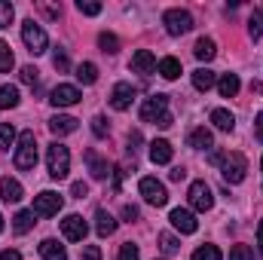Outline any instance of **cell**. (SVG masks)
I'll return each mask as SVG.
<instances>
[{"label": "cell", "instance_id": "cell-39", "mask_svg": "<svg viewBox=\"0 0 263 260\" xmlns=\"http://www.w3.org/2000/svg\"><path fill=\"white\" fill-rule=\"evenodd\" d=\"M37 80H40V70L37 67H22V83H28V86H37Z\"/></svg>", "mask_w": 263, "mask_h": 260}, {"label": "cell", "instance_id": "cell-2", "mask_svg": "<svg viewBox=\"0 0 263 260\" xmlns=\"http://www.w3.org/2000/svg\"><path fill=\"white\" fill-rule=\"evenodd\" d=\"M46 165H49V175L55 178V181H62L67 178V172H70V150H67L65 144H49V150H46Z\"/></svg>", "mask_w": 263, "mask_h": 260}, {"label": "cell", "instance_id": "cell-47", "mask_svg": "<svg viewBox=\"0 0 263 260\" xmlns=\"http://www.w3.org/2000/svg\"><path fill=\"white\" fill-rule=\"evenodd\" d=\"M0 260H22V254L12 251V248H6V251H0Z\"/></svg>", "mask_w": 263, "mask_h": 260}, {"label": "cell", "instance_id": "cell-31", "mask_svg": "<svg viewBox=\"0 0 263 260\" xmlns=\"http://www.w3.org/2000/svg\"><path fill=\"white\" fill-rule=\"evenodd\" d=\"M98 46H101V52H120V40L114 37V34H98Z\"/></svg>", "mask_w": 263, "mask_h": 260}, {"label": "cell", "instance_id": "cell-45", "mask_svg": "<svg viewBox=\"0 0 263 260\" xmlns=\"http://www.w3.org/2000/svg\"><path fill=\"white\" fill-rule=\"evenodd\" d=\"M168 178H172V181H184V178H187V169H181V165H178V169H172V172H168Z\"/></svg>", "mask_w": 263, "mask_h": 260}, {"label": "cell", "instance_id": "cell-1", "mask_svg": "<svg viewBox=\"0 0 263 260\" xmlns=\"http://www.w3.org/2000/svg\"><path fill=\"white\" fill-rule=\"evenodd\" d=\"M12 162H15L18 172H31L37 165V138H34V132H22L18 135V147H15Z\"/></svg>", "mask_w": 263, "mask_h": 260}, {"label": "cell", "instance_id": "cell-8", "mask_svg": "<svg viewBox=\"0 0 263 260\" xmlns=\"http://www.w3.org/2000/svg\"><path fill=\"white\" fill-rule=\"evenodd\" d=\"M138 190H141V196L150 202V205H165L168 202V193H165V184L162 181H156V178H141V184H138Z\"/></svg>", "mask_w": 263, "mask_h": 260}, {"label": "cell", "instance_id": "cell-11", "mask_svg": "<svg viewBox=\"0 0 263 260\" xmlns=\"http://www.w3.org/2000/svg\"><path fill=\"white\" fill-rule=\"evenodd\" d=\"M168 220H172V227L181 230L184 236H190V233H196L199 230V224H196V217H193L190 208H175V211L168 214Z\"/></svg>", "mask_w": 263, "mask_h": 260}, {"label": "cell", "instance_id": "cell-25", "mask_svg": "<svg viewBox=\"0 0 263 260\" xmlns=\"http://www.w3.org/2000/svg\"><path fill=\"white\" fill-rule=\"evenodd\" d=\"M211 123H214L220 132H233V126H236L233 114H230V110H223V107H214V110H211Z\"/></svg>", "mask_w": 263, "mask_h": 260}, {"label": "cell", "instance_id": "cell-50", "mask_svg": "<svg viewBox=\"0 0 263 260\" xmlns=\"http://www.w3.org/2000/svg\"><path fill=\"white\" fill-rule=\"evenodd\" d=\"M0 233H3V217H0Z\"/></svg>", "mask_w": 263, "mask_h": 260}, {"label": "cell", "instance_id": "cell-26", "mask_svg": "<svg viewBox=\"0 0 263 260\" xmlns=\"http://www.w3.org/2000/svg\"><path fill=\"white\" fill-rule=\"evenodd\" d=\"M156 70H159V77H165V80H178L181 77V62L178 59H162L159 65H156Z\"/></svg>", "mask_w": 263, "mask_h": 260}, {"label": "cell", "instance_id": "cell-29", "mask_svg": "<svg viewBox=\"0 0 263 260\" xmlns=\"http://www.w3.org/2000/svg\"><path fill=\"white\" fill-rule=\"evenodd\" d=\"M77 80H80L83 86H92V83L98 80V67L92 65V62H83V65L77 67Z\"/></svg>", "mask_w": 263, "mask_h": 260}, {"label": "cell", "instance_id": "cell-21", "mask_svg": "<svg viewBox=\"0 0 263 260\" xmlns=\"http://www.w3.org/2000/svg\"><path fill=\"white\" fill-rule=\"evenodd\" d=\"M193 55H196L199 62H211V59L217 55V46H214V40H211V37H202V40H196V46H193Z\"/></svg>", "mask_w": 263, "mask_h": 260}, {"label": "cell", "instance_id": "cell-28", "mask_svg": "<svg viewBox=\"0 0 263 260\" xmlns=\"http://www.w3.org/2000/svg\"><path fill=\"white\" fill-rule=\"evenodd\" d=\"M0 107H3V110L18 107V89H15V86H0Z\"/></svg>", "mask_w": 263, "mask_h": 260}, {"label": "cell", "instance_id": "cell-18", "mask_svg": "<svg viewBox=\"0 0 263 260\" xmlns=\"http://www.w3.org/2000/svg\"><path fill=\"white\" fill-rule=\"evenodd\" d=\"M95 230H98V236H114V233H117V220H114L104 208H98V211H95Z\"/></svg>", "mask_w": 263, "mask_h": 260}, {"label": "cell", "instance_id": "cell-49", "mask_svg": "<svg viewBox=\"0 0 263 260\" xmlns=\"http://www.w3.org/2000/svg\"><path fill=\"white\" fill-rule=\"evenodd\" d=\"M257 245H260V251H263V220H260V227H257Z\"/></svg>", "mask_w": 263, "mask_h": 260}, {"label": "cell", "instance_id": "cell-17", "mask_svg": "<svg viewBox=\"0 0 263 260\" xmlns=\"http://www.w3.org/2000/svg\"><path fill=\"white\" fill-rule=\"evenodd\" d=\"M40 257L43 260H67L65 245H59L55 239H43L40 242Z\"/></svg>", "mask_w": 263, "mask_h": 260}, {"label": "cell", "instance_id": "cell-13", "mask_svg": "<svg viewBox=\"0 0 263 260\" xmlns=\"http://www.w3.org/2000/svg\"><path fill=\"white\" fill-rule=\"evenodd\" d=\"M132 101H135V86L132 83H117L114 92H110V107L114 110H129Z\"/></svg>", "mask_w": 263, "mask_h": 260}, {"label": "cell", "instance_id": "cell-44", "mask_svg": "<svg viewBox=\"0 0 263 260\" xmlns=\"http://www.w3.org/2000/svg\"><path fill=\"white\" fill-rule=\"evenodd\" d=\"M70 193L77 196V199H83V196L89 193V187H86V184H83V181H77V184H73V187H70Z\"/></svg>", "mask_w": 263, "mask_h": 260}, {"label": "cell", "instance_id": "cell-9", "mask_svg": "<svg viewBox=\"0 0 263 260\" xmlns=\"http://www.w3.org/2000/svg\"><path fill=\"white\" fill-rule=\"evenodd\" d=\"M187 196H190V205H193L196 211H208V208L214 205V193H211V187H208L205 181H193Z\"/></svg>", "mask_w": 263, "mask_h": 260}, {"label": "cell", "instance_id": "cell-5", "mask_svg": "<svg viewBox=\"0 0 263 260\" xmlns=\"http://www.w3.org/2000/svg\"><path fill=\"white\" fill-rule=\"evenodd\" d=\"M162 25H165V31H168L172 37H181V34H187V31L193 28V15H190L187 9H168V12L162 15Z\"/></svg>", "mask_w": 263, "mask_h": 260}, {"label": "cell", "instance_id": "cell-6", "mask_svg": "<svg viewBox=\"0 0 263 260\" xmlns=\"http://www.w3.org/2000/svg\"><path fill=\"white\" fill-rule=\"evenodd\" d=\"M162 117H168V98H165V95H150V98H144V104H141V120L159 126Z\"/></svg>", "mask_w": 263, "mask_h": 260}, {"label": "cell", "instance_id": "cell-10", "mask_svg": "<svg viewBox=\"0 0 263 260\" xmlns=\"http://www.w3.org/2000/svg\"><path fill=\"white\" fill-rule=\"evenodd\" d=\"M62 233H65V239H70V242H83L86 233H89V227H86V220L80 214H67L65 220H62Z\"/></svg>", "mask_w": 263, "mask_h": 260}, {"label": "cell", "instance_id": "cell-48", "mask_svg": "<svg viewBox=\"0 0 263 260\" xmlns=\"http://www.w3.org/2000/svg\"><path fill=\"white\" fill-rule=\"evenodd\" d=\"M254 129H257V141L263 144V110L257 114V123H254Z\"/></svg>", "mask_w": 263, "mask_h": 260}, {"label": "cell", "instance_id": "cell-33", "mask_svg": "<svg viewBox=\"0 0 263 260\" xmlns=\"http://www.w3.org/2000/svg\"><path fill=\"white\" fill-rule=\"evenodd\" d=\"M159 248H162L165 254H175L181 245H178V239H175L172 233H159Z\"/></svg>", "mask_w": 263, "mask_h": 260}, {"label": "cell", "instance_id": "cell-35", "mask_svg": "<svg viewBox=\"0 0 263 260\" xmlns=\"http://www.w3.org/2000/svg\"><path fill=\"white\" fill-rule=\"evenodd\" d=\"M248 34H251V40H260L263 37V15L260 12L251 15V22H248Z\"/></svg>", "mask_w": 263, "mask_h": 260}, {"label": "cell", "instance_id": "cell-46", "mask_svg": "<svg viewBox=\"0 0 263 260\" xmlns=\"http://www.w3.org/2000/svg\"><path fill=\"white\" fill-rule=\"evenodd\" d=\"M123 217H126V220H138V208H135V205H126V208H123Z\"/></svg>", "mask_w": 263, "mask_h": 260}, {"label": "cell", "instance_id": "cell-42", "mask_svg": "<svg viewBox=\"0 0 263 260\" xmlns=\"http://www.w3.org/2000/svg\"><path fill=\"white\" fill-rule=\"evenodd\" d=\"M52 65L59 67V70H67V67H70V62H67V52H65V49H59V52L52 55Z\"/></svg>", "mask_w": 263, "mask_h": 260}, {"label": "cell", "instance_id": "cell-7", "mask_svg": "<svg viewBox=\"0 0 263 260\" xmlns=\"http://www.w3.org/2000/svg\"><path fill=\"white\" fill-rule=\"evenodd\" d=\"M62 202H65V199H62L59 193L43 190L40 196H34V208H31V211H34L37 217H52V214H59V211H62Z\"/></svg>", "mask_w": 263, "mask_h": 260}, {"label": "cell", "instance_id": "cell-30", "mask_svg": "<svg viewBox=\"0 0 263 260\" xmlns=\"http://www.w3.org/2000/svg\"><path fill=\"white\" fill-rule=\"evenodd\" d=\"M12 65H15L12 49H9V43H6V40H0V73H9Z\"/></svg>", "mask_w": 263, "mask_h": 260}, {"label": "cell", "instance_id": "cell-41", "mask_svg": "<svg viewBox=\"0 0 263 260\" xmlns=\"http://www.w3.org/2000/svg\"><path fill=\"white\" fill-rule=\"evenodd\" d=\"M92 132H95V138H104V135H107V120H104V117H95V120H92Z\"/></svg>", "mask_w": 263, "mask_h": 260}, {"label": "cell", "instance_id": "cell-36", "mask_svg": "<svg viewBox=\"0 0 263 260\" xmlns=\"http://www.w3.org/2000/svg\"><path fill=\"white\" fill-rule=\"evenodd\" d=\"M77 9L83 15H98L101 12V3H95V0H77Z\"/></svg>", "mask_w": 263, "mask_h": 260}, {"label": "cell", "instance_id": "cell-4", "mask_svg": "<svg viewBox=\"0 0 263 260\" xmlns=\"http://www.w3.org/2000/svg\"><path fill=\"white\" fill-rule=\"evenodd\" d=\"M245 172H248V159L242 153H227L220 159V175L227 184H242L245 181Z\"/></svg>", "mask_w": 263, "mask_h": 260}, {"label": "cell", "instance_id": "cell-14", "mask_svg": "<svg viewBox=\"0 0 263 260\" xmlns=\"http://www.w3.org/2000/svg\"><path fill=\"white\" fill-rule=\"evenodd\" d=\"M132 70L141 73V77H150V73L156 70V59H153V52H150V49H138V52L132 55Z\"/></svg>", "mask_w": 263, "mask_h": 260}, {"label": "cell", "instance_id": "cell-23", "mask_svg": "<svg viewBox=\"0 0 263 260\" xmlns=\"http://www.w3.org/2000/svg\"><path fill=\"white\" fill-rule=\"evenodd\" d=\"M187 144L193 147V150H205V147H211V132L205 129V126H199L187 135Z\"/></svg>", "mask_w": 263, "mask_h": 260}, {"label": "cell", "instance_id": "cell-24", "mask_svg": "<svg viewBox=\"0 0 263 260\" xmlns=\"http://www.w3.org/2000/svg\"><path fill=\"white\" fill-rule=\"evenodd\" d=\"M239 86H242V83H239L236 73H223V77L217 80V92H220L223 98H233V95L239 92Z\"/></svg>", "mask_w": 263, "mask_h": 260}, {"label": "cell", "instance_id": "cell-32", "mask_svg": "<svg viewBox=\"0 0 263 260\" xmlns=\"http://www.w3.org/2000/svg\"><path fill=\"white\" fill-rule=\"evenodd\" d=\"M12 141H15V129L9 123H0V150H9Z\"/></svg>", "mask_w": 263, "mask_h": 260}, {"label": "cell", "instance_id": "cell-43", "mask_svg": "<svg viewBox=\"0 0 263 260\" xmlns=\"http://www.w3.org/2000/svg\"><path fill=\"white\" fill-rule=\"evenodd\" d=\"M83 260H101V248L98 245H86L83 248Z\"/></svg>", "mask_w": 263, "mask_h": 260}, {"label": "cell", "instance_id": "cell-34", "mask_svg": "<svg viewBox=\"0 0 263 260\" xmlns=\"http://www.w3.org/2000/svg\"><path fill=\"white\" fill-rule=\"evenodd\" d=\"M193 260H220V251H217V245H202V248H196Z\"/></svg>", "mask_w": 263, "mask_h": 260}, {"label": "cell", "instance_id": "cell-15", "mask_svg": "<svg viewBox=\"0 0 263 260\" xmlns=\"http://www.w3.org/2000/svg\"><path fill=\"white\" fill-rule=\"evenodd\" d=\"M172 144L165 141V138H159V141H153L150 144V159L156 162V165H165V162H172Z\"/></svg>", "mask_w": 263, "mask_h": 260}, {"label": "cell", "instance_id": "cell-3", "mask_svg": "<svg viewBox=\"0 0 263 260\" xmlns=\"http://www.w3.org/2000/svg\"><path fill=\"white\" fill-rule=\"evenodd\" d=\"M22 40H25V46H28V52H31V55H43V52H46V46H49L46 31H43L34 18H28V22L22 25Z\"/></svg>", "mask_w": 263, "mask_h": 260}, {"label": "cell", "instance_id": "cell-27", "mask_svg": "<svg viewBox=\"0 0 263 260\" xmlns=\"http://www.w3.org/2000/svg\"><path fill=\"white\" fill-rule=\"evenodd\" d=\"M34 217H37L34 211H18V214L12 217V230H15V233H28V230H31V227L37 224Z\"/></svg>", "mask_w": 263, "mask_h": 260}, {"label": "cell", "instance_id": "cell-16", "mask_svg": "<svg viewBox=\"0 0 263 260\" xmlns=\"http://www.w3.org/2000/svg\"><path fill=\"white\" fill-rule=\"evenodd\" d=\"M86 162H89V172H92V178L95 181H104L110 172H107V159H101L95 150H86Z\"/></svg>", "mask_w": 263, "mask_h": 260}, {"label": "cell", "instance_id": "cell-38", "mask_svg": "<svg viewBox=\"0 0 263 260\" xmlns=\"http://www.w3.org/2000/svg\"><path fill=\"white\" fill-rule=\"evenodd\" d=\"M230 260H254V251H251L248 245H236V248L230 251Z\"/></svg>", "mask_w": 263, "mask_h": 260}, {"label": "cell", "instance_id": "cell-22", "mask_svg": "<svg viewBox=\"0 0 263 260\" xmlns=\"http://www.w3.org/2000/svg\"><path fill=\"white\" fill-rule=\"evenodd\" d=\"M214 83H217L214 70H208V67H196V70H193V86H196L199 92H208Z\"/></svg>", "mask_w": 263, "mask_h": 260}, {"label": "cell", "instance_id": "cell-40", "mask_svg": "<svg viewBox=\"0 0 263 260\" xmlns=\"http://www.w3.org/2000/svg\"><path fill=\"white\" fill-rule=\"evenodd\" d=\"M138 257H141L138 245H132V242H126V245L120 248V260H138Z\"/></svg>", "mask_w": 263, "mask_h": 260}, {"label": "cell", "instance_id": "cell-20", "mask_svg": "<svg viewBox=\"0 0 263 260\" xmlns=\"http://www.w3.org/2000/svg\"><path fill=\"white\" fill-rule=\"evenodd\" d=\"M49 129L55 132V135H70V132H77V120L67 117V114H55L49 120Z\"/></svg>", "mask_w": 263, "mask_h": 260}, {"label": "cell", "instance_id": "cell-19", "mask_svg": "<svg viewBox=\"0 0 263 260\" xmlns=\"http://www.w3.org/2000/svg\"><path fill=\"white\" fill-rule=\"evenodd\" d=\"M0 199L3 202H18L22 199V184L15 178H3L0 181Z\"/></svg>", "mask_w": 263, "mask_h": 260}, {"label": "cell", "instance_id": "cell-51", "mask_svg": "<svg viewBox=\"0 0 263 260\" xmlns=\"http://www.w3.org/2000/svg\"><path fill=\"white\" fill-rule=\"evenodd\" d=\"M260 169H263V159H260Z\"/></svg>", "mask_w": 263, "mask_h": 260}, {"label": "cell", "instance_id": "cell-12", "mask_svg": "<svg viewBox=\"0 0 263 260\" xmlns=\"http://www.w3.org/2000/svg\"><path fill=\"white\" fill-rule=\"evenodd\" d=\"M49 101H52L55 107H70V104L80 101V89L70 86V83H62V86H55V89L49 92Z\"/></svg>", "mask_w": 263, "mask_h": 260}, {"label": "cell", "instance_id": "cell-37", "mask_svg": "<svg viewBox=\"0 0 263 260\" xmlns=\"http://www.w3.org/2000/svg\"><path fill=\"white\" fill-rule=\"evenodd\" d=\"M12 15H15V9H12V3H6V0H0V28H9V22H12Z\"/></svg>", "mask_w": 263, "mask_h": 260}]
</instances>
